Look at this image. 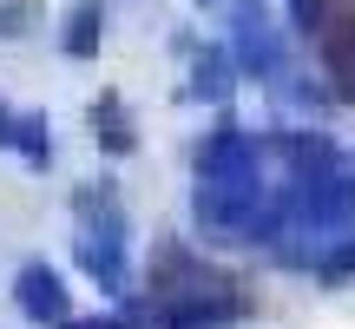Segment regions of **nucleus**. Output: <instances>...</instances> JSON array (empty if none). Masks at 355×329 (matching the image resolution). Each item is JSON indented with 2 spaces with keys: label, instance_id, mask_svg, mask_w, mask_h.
<instances>
[{
  "label": "nucleus",
  "instance_id": "10",
  "mask_svg": "<svg viewBox=\"0 0 355 329\" xmlns=\"http://www.w3.org/2000/svg\"><path fill=\"white\" fill-rule=\"evenodd\" d=\"M290 13H296V33H316L322 26V0H290Z\"/></svg>",
  "mask_w": 355,
  "mask_h": 329
},
{
  "label": "nucleus",
  "instance_id": "4",
  "mask_svg": "<svg viewBox=\"0 0 355 329\" xmlns=\"http://www.w3.org/2000/svg\"><path fill=\"white\" fill-rule=\"evenodd\" d=\"M237 66L243 73H277V33L257 7H237Z\"/></svg>",
  "mask_w": 355,
  "mask_h": 329
},
{
  "label": "nucleus",
  "instance_id": "5",
  "mask_svg": "<svg viewBox=\"0 0 355 329\" xmlns=\"http://www.w3.org/2000/svg\"><path fill=\"white\" fill-rule=\"evenodd\" d=\"M92 139L105 145L112 158H125V152H139V132H132V119H125V106L105 92V99H92Z\"/></svg>",
  "mask_w": 355,
  "mask_h": 329
},
{
  "label": "nucleus",
  "instance_id": "3",
  "mask_svg": "<svg viewBox=\"0 0 355 329\" xmlns=\"http://www.w3.org/2000/svg\"><path fill=\"white\" fill-rule=\"evenodd\" d=\"M60 47H66V60H99V47H105V0H73Z\"/></svg>",
  "mask_w": 355,
  "mask_h": 329
},
{
  "label": "nucleus",
  "instance_id": "11",
  "mask_svg": "<svg viewBox=\"0 0 355 329\" xmlns=\"http://www.w3.org/2000/svg\"><path fill=\"white\" fill-rule=\"evenodd\" d=\"M7 126H13V119H7V106H0V145H7Z\"/></svg>",
  "mask_w": 355,
  "mask_h": 329
},
{
  "label": "nucleus",
  "instance_id": "8",
  "mask_svg": "<svg viewBox=\"0 0 355 329\" xmlns=\"http://www.w3.org/2000/svg\"><path fill=\"white\" fill-rule=\"evenodd\" d=\"M329 79L343 99H355V26H343V33L329 40Z\"/></svg>",
  "mask_w": 355,
  "mask_h": 329
},
{
  "label": "nucleus",
  "instance_id": "9",
  "mask_svg": "<svg viewBox=\"0 0 355 329\" xmlns=\"http://www.w3.org/2000/svg\"><path fill=\"white\" fill-rule=\"evenodd\" d=\"M40 20V0H0V33L7 40H26Z\"/></svg>",
  "mask_w": 355,
  "mask_h": 329
},
{
  "label": "nucleus",
  "instance_id": "2",
  "mask_svg": "<svg viewBox=\"0 0 355 329\" xmlns=\"http://www.w3.org/2000/svg\"><path fill=\"white\" fill-rule=\"evenodd\" d=\"M13 303H20V317L40 323V329L73 323V290H66V277L53 264H20V277H13Z\"/></svg>",
  "mask_w": 355,
  "mask_h": 329
},
{
  "label": "nucleus",
  "instance_id": "1",
  "mask_svg": "<svg viewBox=\"0 0 355 329\" xmlns=\"http://www.w3.org/2000/svg\"><path fill=\"white\" fill-rule=\"evenodd\" d=\"M198 224L211 237H263L270 224V185H263V152L237 126H217L198 145Z\"/></svg>",
  "mask_w": 355,
  "mask_h": 329
},
{
  "label": "nucleus",
  "instance_id": "6",
  "mask_svg": "<svg viewBox=\"0 0 355 329\" xmlns=\"http://www.w3.org/2000/svg\"><path fill=\"white\" fill-rule=\"evenodd\" d=\"M7 145H20V158L33 164H53V139H46V112H26L20 126H7Z\"/></svg>",
  "mask_w": 355,
  "mask_h": 329
},
{
  "label": "nucleus",
  "instance_id": "7",
  "mask_svg": "<svg viewBox=\"0 0 355 329\" xmlns=\"http://www.w3.org/2000/svg\"><path fill=\"white\" fill-rule=\"evenodd\" d=\"M230 66H237L230 53H204L198 79H191V99H224V92H230Z\"/></svg>",
  "mask_w": 355,
  "mask_h": 329
}]
</instances>
